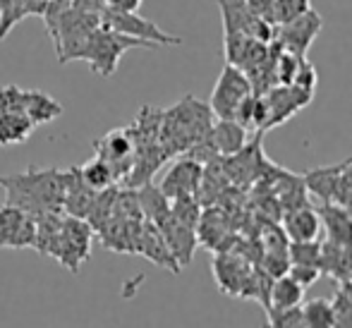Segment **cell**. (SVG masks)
I'll return each mask as SVG.
<instances>
[{"instance_id": "cell-1", "label": "cell", "mask_w": 352, "mask_h": 328, "mask_svg": "<svg viewBox=\"0 0 352 328\" xmlns=\"http://www.w3.org/2000/svg\"><path fill=\"white\" fill-rule=\"evenodd\" d=\"M5 204L22 208L32 216L48 211H63L67 187V171L58 168H29L24 173L0 175Z\"/></svg>"}, {"instance_id": "cell-2", "label": "cell", "mask_w": 352, "mask_h": 328, "mask_svg": "<svg viewBox=\"0 0 352 328\" xmlns=\"http://www.w3.org/2000/svg\"><path fill=\"white\" fill-rule=\"evenodd\" d=\"M213 125V113L206 103L187 94L161 116V144L168 156H182L195 144L204 142Z\"/></svg>"}, {"instance_id": "cell-3", "label": "cell", "mask_w": 352, "mask_h": 328, "mask_svg": "<svg viewBox=\"0 0 352 328\" xmlns=\"http://www.w3.org/2000/svg\"><path fill=\"white\" fill-rule=\"evenodd\" d=\"M132 48H158L151 41H142V39L127 36V34L113 32L106 24L96 27L87 36L77 53V61H87L91 69L101 77H111L120 65V58Z\"/></svg>"}, {"instance_id": "cell-4", "label": "cell", "mask_w": 352, "mask_h": 328, "mask_svg": "<svg viewBox=\"0 0 352 328\" xmlns=\"http://www.w3.org/2000/svg\"><path fill=\"white\" fill-rule=\"evenodd\" d=\"M94 228L87 218L67 216L63 213L60 228L53 240L48 256H53L60 266H65L70 273H79L84 261L91 256V242H94Z\"/></svg>"}, {"instance_id": "cell-5", "label": "cell", "mask_w": 352, "mask_h": 328, "mask_svg": "<svg viewBox=\"0 0 352 328\" xmlns=\"http://www.w3.org/2000/svg\"><path fill=\"white\" fill-rule=\"evenodd\" d=\"M252 91L250 77L242 72L240 67L226 63V67L221 69V77H218L216 87L211 91L209 108L216 118L221 120H235L237 111H240L242 101H245Z\"/></svg>"}, {"instance_id": "cell-6", "label": "cell", "mask_w": 352, "mask_h": 328, "mask_svg": "<svg viewBox=\"0 0 352 328\" xmlns=\"http://www.w3.org/2000/svg\"><path fill=\"white\" fill-rule=\"evenodd\" d=\"M266 106V127L269 132L271 127H278L283 122H287L290 118H295L302 108H307L314 98L311 91L295 87V84H274L271 89H266L261 94Z\"/></svg>"}, {"instance_id": "cell-7", "label": "cell", "mask_w": 352, "mask_h": 328, "mask_svg": "<svg viewBox=\"0 0 352 328\" xmlns=\"http://www.w3.org/2000/svg\"><path fill=\"white\" fill-rule=\"evenodd\" d=\"M101 24H106L113 32L127 34V36L142 39V41H151V43H156V46H180L182 43V39L163 32L156 22L142 17L140 12H113V10L103 8Z\"/></svg>"}, {"instance_id": "cell-8", "label": "cell", "mask_w": 352, "mask_h": 328, "mask_svg": "<svg viewBox=\"0 0 352 328\" xmlns=\"http://www.w3.org/2000/svg\"><path fill=\"white\" fill-rule=\"evenodd\" d=\"M321 27H324V17L316 10L309 8L307 12H302L300 17L290 19V22L276 24V32L271 41H276L287 53L307 56V51L311 48V43H314L316 34L321 32Z\"/></svg>"}, {"instance_id": "cell-9", "label": "cell", "mask_w": 352, "mask_h": 328, "mask_svg": "<svg viewBox=\"0 0 352 328\" xmlns=\"http://www.w3.org/2000/svg\"><path fill=\"white\" fill-rule=\"evenodd\" d=\"M223 17V34H245L256 41L269 43L274 39L276 24L256 17L245 0H218Z\"/></svg>"}, {"instance_id": "cell-10", "label": "cell", "mask_w": 352, "mask_h": 328, "mask_svg": "<svg viewBox=\"0 0 352 328\" xmlns=\"http://www.w3.org/2000/svg\"><path fill=\"white\" fill-rule=\"evenodd\" d=\"M36 240V216L3 204L0 206V247L3 250H34Z\"/></svg>"}, {"instance_id": "cell-11", "label": "cell", "mask_w": 352, "mask_h": 328, "mask_svg": "<svg viewBox=\"0 0 352 328\" xmlns=\"http://www.w3.org/2000/svg\"><path fill=\"white\" fill-rule=\"evenodd\" d=\"M94 151L113 168L116 180L125 182V177L130 175V171H132V163H135V139H132L127 127L113 130V132L103 134L101 139H96V142H94Z\"/></svg>"}, {"instance_id": "cell-12", "label": "cell", "mask_w": 352, "mask_h": 328, "mask_svg": "<svg viewBox=\"0 0 352 328\" xmlns=\"http://www.w3.org/2000/svg\"><path fill=\"white\" fill-rule=\"evenodd\" d=\"M213 278H216V285L223 295L240 297L242 290L247 285V278L252 273V263L247 256H242L235 250H223L213 256L211 263Z\"/></svg>"}, {"instance_id": "cell-13", "label": "cell", "mask_w": 352, "mask_h": 328, "mask_svg": "<svg viewBox=\"0 0 352 328\" xmlns=\"http://www.w3.org/2000/svg\"><path fill=\"white\" fill-rule=\"evenodd\" d=\"M201 175H204V163H199L197 158L182 153V158H177L175 166L166 173V177L161 180L158 190L168 199L187 197V195L197 197L199 185H201Z\"/></svg>"}, {"instance_id": "cell-14", "label": "cell", "mask_w": 352, "mask_h": 328, "mask_svg": "<svg viewBox=\"0 0 352 328\" xmlns=\"http://www.w3.org/2000/svg\"><path fill=\"white\" fill-rule=\"evenodd\" d=\"M153 226H158L163 240H166V245L170 247L173 256H175V261L180 263V268L187 266V263L192 261V256H195L197 245H199L197 228H190V226H185V223H180L170 211H168L158 223H153Z\"/></svg>"}, {"instance_id": "cell-15", "label": "cell", "mask_w": 352, "mask_h": 328, "mask_svg": "<svg viewBox=\"0 0 352 328\" xmlns=\"http://www.w3.org/2000/svg\"><path fill=\"white\" fill-rule=\"evenodd\" d=\"M283 230H285L290 242H305V240H319L321 235V218L319 211L309 204L285 208L280 213Z\"/></svg>"}, {"instance_id": "cell-16", "label": "cell", "mask_w": 352, "mask_h": 328, "mask_svg": "<svg viewBox=\"0 0 352 328\" xmlns=\"http://www.w3.org/2000/svg\"><path fill=\"white\" fill-rule=\"evenodd\" d=\"M135 254H144L148 261L158 263V266L168 268V271H173V273H180V263L175 261V256H173L170 247L166 245V240H163V235H161V230H158V226H153V223L146 221V218H144L140 237H137V250H135Z\"/></svg>"}, {"instance_id": "cell-17", "label": "cell", "mask_w": 352, "mask_h": 328, "mask_svg": "<svg viewBox=\"0 0 352 328\" xmlns=\"http://www.w3.org/2000/svg\"><path fill=\"white\" fill-rule=\"evenodd\" d=\"M319 218H321V232L329 242L336 245H348L352 242V213L345 206L336 201L319 204Z\"/></svg>"}, {"instance_id": "cell-18", "label": "cell", "mask_w": 352, "mask_h": 328, "mask_svg": "<svg viewBox=\"0 0 352 328\" xmlns=\"http://www.w3.org/2000/svg\"><path fill=\"white\" fill-rule=\"evenodd\" d=\"M98 192L89 187L79 175V168H70L67 171V187H65V201H63V213L77 218H87L94 208Z\"/></svg>"}, {"instance_id": "cell-19", "label": "cell", "mask_w": 352, "mask_h": 328, "mask_svg": "<svg viewBox=\"0 0 352 328\" xmlns=\"http://www.w3.org/2000/svg\"><path fill=\"white\" fill-rule=\"evenodd\" d=\"M206 142L216 151V156H232L247 144V130L237 120H221L213 122L209 134H206Z\"/></svg>"}, {"instance_id": "cell-20", "label": "cell", "mask_w": 352, "mask_h": 328, "mask_svg": "<svg viewBox=\"0 0 352 328\" xmlns=\"http://www.w3.org/2000/svg\"><path fill=\"white\" fill-rule=\"evenodd\" d=\"M321 273L336 278V281H350L352 278V242L348 245H336V242H321L319 256Z\"/></svg>"}, {"instance_id": "cell-21", "label": "cell", "mask_w": 352, "mask_h": 328, "mask_svg": "<svg viewBox=\"0 0 352 328\" xmlns=\"http://www.w3.org/2000/svg\"><path fill=\"white\" fill-rule=\"evenodd\" d=\"M24 113L29 116V120L34 122V127L48 125L56 118L63 116V106L46 91L38 89H24Z\"/></svg>"}, {"instance_id": "cell-22", "label": "cell", "mask_w": 352, "mask_h": 328, "mask_svg": "<svg viewBox=\"0 0 352 328\" xmlns=\"http://www.w3.org/2000/svg\"><path fill=\"white\" fill-rule=\"evenodd\" d=\"M345 161L343 163H336V166H324V168H314V171H307L302 175L305 180V187L314 199H319L321 204L326 201H333V192L336 185H338V175L343 171Z\"/></svg>"}, {"instance_id": "cell-23", "label": "cell", "mask_w": 352, "mask_h": 328, "mask_svg": "<svg viewBox=\"0 0 352 328\" xmlns=\"http://www.w3.org/2000/svg\"><path fill=\"white\" fill-rule=\"evenodd\" d=\"M34 132V122L24 113H0V146L24 144Z\"/></svg>"}, {"instance_id": "cell-24", "label": "cell", "mask_w": 352, "mask_h": 328, "mask_svg": "<svg viewBox=\"0 0 352 328\" xmlns=\"http://www.w3.org/2000/svg\"><path fill=\"white\" fill-rule=\"evenodd\" d=\"M302 300H305V287H302L290 273H283V276L274 278V283H271V295H269V309L295 307V305H302Z\"/></svg>"}, {"instance_id": "cell-25", "label": "cell", "mask_w": 352, "mask_h": 328, "mask_svg": "<svg viewBox=\"0 0 352 328\" xmlns=\"http://www.w3.org/2000/svg\"><path fill=\"white\" fill-rule=\"evenodd\" d=\"M79 175H82V180L87 182L89 187H94L96 192L108 190V187H113L118 182L113 168L108 166L101 156H96V153H94V158H89V161L79 168Z\"/></svg>"}, {"instance_id": "cell-26", "label": "cell", "mask_w": 352, "mask_h": 328, "mask_svg": "<svg viewBox=\"0 0 352 328\" xmlns=\"http://www.w3.org/2000/svg\"><path fill=\"white\" fill-rule=\"evenodd\" d=\"M302 321H305V328H333L336 314L331 300L314 297V300L305 302L302 305Z\"/></svg>"}, {"instance_id": "cell-27", "label": "cell", "mask_w": 352, "mask_h": 328, "mask_svg": "<svg viewBox=\"0 0 352 328\" xmlns=\"http://www.w3.org/2000/svg\"><path fill=\"white\" fill-rule=\"evenodd\" d=\"M331 305H333L336 326L352 328V281H340V287L336 290Z\"/></svg>"}, {"instance_id": "cell-28", "label": "cell", "mask_w": 352, "mask_h": 328, "mask_svg": "<svg viewBox=\"0 0 352 328\" xmlns=\"http://www.w3.org/2000/svg\"><path fill=\"white\" fill-rule=\"evenodd\" d=\"M319 256H321V242L319 240L290 242V245H287V259H290V263L319 266Z\"/></svg>"}, {"instance_id": "cell-29", "label": "cell", "mask_w": 352, "mask_h": 328, "mask_svg": "<svg viewBox=\"0 0 352 328\" xmlns=\"http://www.w3.org/2000/svg\"><path fill=\"white\" fill-rule=\"evenodd\" d=\"M266 319H269V326H274V328L305 326V321H302V305L283 307V309H266Z\"/></svg>"}, {"instance_id": "cell-30", "label": "cell", "mask_w": 352, "mask_h": 328, "mask_svg": "<svg viewBox=\"0 0 352 328\" xmlns=\"http://www.w3.org/2000/svg\"><path fill=\"white\" fill-rule=\"evenodd\" d=\"M311 8V0H274V24L290 22Z\"/></svg>"}, {"instance_id": "cell-31", "label": "cell", "mask_w": 352, "mask_h": 328, "mask_svg": "<svg viewBox=\"0 0 352 328\" xmlns=\"http://www.w3.org/2000/svg\"><path fill=\"white\" fill-rule=\"evenodd\" d=\"M0 113H24V89H19L17 84L0 87Z\"/></svg>"}, {"instance_id": "cell-32", "label": "cell", "mask_w": 352, "mask_h": 328, "mask_svg": "<svg viewBox=\"0 0 352 328\" xmlns=\"http://www.w3.org/2000/svg\"><path fill=\"white\" fill-rule=\"evenodd\" d=\"M333 201L345 206L348 211H352V158H348L338 175V185H336L333 192Z\"/></svg>"}, {"instance_id": "cell-33", "label": "cell", "mask_w": 352, "mask_h": 328, "mask_svg": "<svg viewBox=\"0 0 352 328\" xmlns=\"http://www.w3.org/2000/svg\"><path fill=\"white\" fill-rule=\"evenodd\" d=\"M287 273H290V276L295 278V281L300 283L305 290L309 285H314V283L321 278V268L319 266H305V263H290Z\"/></svg>"}, {"instance_id": "cell-34", "label": "cell", "mask_w": 352, "mask_h": 328, "mask_svg": "<svg viewBox=\"0 0 352 328\" xmlns=\"http://www.w3.org/2000/svg\"><path fill=\"white\" fill-rule=\"evenodd\" d=\"M247 8L256 14V17L266 19V22L274 24V0H245Z\"/></svg>"}, {"instance_id": "cell-35", "label": "cell", "mask_w": 352, "mask_h": 328, "mask_svg": "<svg viewBox=\"0 0 352 328\" xmlns=\"http://www.w3.org/2000/svg\"><path fill=\"white\" fill-rule=\"evenodd\" d=\"M144 0H103L106 10H113V12H140Z\"/></svg>"}, {"instance_id": "cell-36", "label": "cell", "mask_w": 352, "mask_h": 328, "mask_svg": "<svg viewBox=\"0 0 352 328\" xmlns=\"http://www.w3.org/2000/svg\"><path fill=\"white\" fill-rule=\"evenodd\" d=\"M10 5H12V0H0V19H3L5 14H8Z\"/></svg>"}, {"instance_id": "cell-37", "label": "cell", "mask_w": 352, "mask_h": 328, "mask_svg": "<svg viewBox=\"0 0 352 328\" xmlns=\"http://www.w3.org/2000/svg\"><path fill=\"white\" fill-rule=\"evenodd\" d=\"M41 3H48V0H41Z\"/></svg>"}]
</instances>
